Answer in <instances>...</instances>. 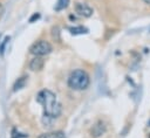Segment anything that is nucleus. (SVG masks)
<instances>
[{
  "label": "nucleus",
  "instance_id": "nucleus-1",
  "mask_svg": "<svg viewBox=\"0 0 150 138\" xmlns=\"http://www.w3.org/2000/svg\"><path fill=\"white\" fill-rule=\"evenodd\" d=\"M36 101L43 106L45 116L49 118H57L61 115L62 105L60 104V102L56 98V95L53 91L48 89L41 90L36 96Z\"/></svg>",
  "mask_w": 150,
  "mask_h": 138
},
{
  "label": "nucleus",
  "instance_id": "nucleus-2",
  "mask_svg": "<svg viewBox=\"0 0 150 138\" xmlns=\"http://www.w3.org/2000/svg\"><path fill=\"white\" fill-rule=\"evenodd\" d=\"M89 82V75L82 69H76L71 71L68 78V85L73 90H84L88 88Z\"/></svg>",
  "mask_w": 150,
  "mask_h": 138
},
{
  "label": "nucleus",
  "instance_id": "nucleus-3",
  "mask_svg": "<svg viewBox=\"0 0 150 138\" xmlns=\"http://www.w3.org/2000/svg\"><path fill=\"white\" fill-rule=\"evenodd\" d=\"M52 50H53L52 44L46 40H39L34 42L29 48V53L35 56H45L49 54Z\"/></svg>",
  "mask_w": 150,
  "mask_h": 138
},
{
  "label": "nucleus",
  "instance_id": "nucleus-4",
  "mask_svg": "<svg viewBox=\"0 0 150 138\" xmlns=\"http://www.w3.org/2000/svg\"><path fill=\"white\" fill-rule=\"evenodd\" d=\"M75 12H76L80 16L89 18V16H91V14H93V8L89 7V6L86 5V4L77 2V4L75 5Z\"/></svg>",
  "mask_w": 150,
  "mask_h": 138
},
{
  "label": "nucleus",
  "instance_id": "nucleus-5",
  "mask_svg": "<svg viewBox=\"0 0 150 138\" xmlns=\"http://www.w3.org/2000/svg\"><path fill=\"white\" fill-rule=\"evenodd\" d=\"M43 64H45L43 58L41 56H35L29 62V69L33 70V71H39V70H41L43 68Z\"/></svg>",
  "mask_w": 150,
  "mask_h": 138
},
{
  "label": "nucleus",
  "instance_id": "nucleus-6",
  "mask_svg": "<svg viewBox=\"0 0 150 138\" xmlns=\"http://www.w3.org/2000/svg\"><path fill=\"white\" fill-rule=\"evenodd\" d=\"M104 132H105V125L102 120H98L91 129V136H94V137H100Z\"/></svg>",
  "mask_w": 150,
  "mask_h": 138
},
{
  "label": "nucleus",
  "instance_id": "nucleus-7",
  "mask_svg": "<svg viewBox=\"0 0 150 138\" xmlns=\"http://www.w3.org/2000/svg\"><path fill=\"white\" fill-rule=\"evenodd\" d=\"M39 138H66V134L62 131H52L40 134Z\"/></svg>",
  "mask_w": 150,
  "mask_h": 138
},
{
  "label": "nucleus",
  "instance_id": "nucleus-8",
  "mask_svg": "<svg viewBox=\"0 0 150 138\" xmlns=\"http://www.w3.org/2000/svg\"><path fill=\"white\" fill-rule=\"evenodd\" d=\"M26 78H27L26 76L18 78V81H16V82L14 83V85H13V91H16V90L23 88V85H25V83H26Z\"/></svg>",
  "mask_w": 150,
  "mask_h": 138
},
{
  "label": "nucleus",
  "instance_id": "nucleus-9",
  "mask_svg": "<svg viewBox=\"0 0 150 138\" xmlns=\"http://www.w3.org/2000/svg\"><path fill=\"white\" fill-rule=\"evenodd\" d=\"M69 1H70V0H57V2H56V5H55V11L59 12V11H62V9L67 8Z\"/></svg>",
  "mask_w": 150,
  "mask_h": 138
},
{
  "label": "nucleus",
  "instance_id": "nucleus-10",
  "mask_svg": "<svg viewBox=\"0 0 150 138\" xmlns=\"http://www.w3.org/2000/svg\"><path fill=\"white\" fill-rule=\"evenodd\" d=\"M69 30L74 35H76V34H83V33H87L88 32V29L84 28V27H82V26H80V27H70Z\"/></svg>",
  "mask_w": 150,
  "mask_h": 138
},
{
  "label": "nucleus",
  "instance_id": "nucleus-11",
  "mask_svg": "<svg viewBox=\"0 0 150 138\" xmlns=\"http://www.w3.org/2000/svg\"><path fill=\"white\" fill-rule=\"evenodd\" d=\"M8 41H9V36H6L5 40H4V42H2V44H1V47H0V54H1V55H4L5 47H6V44L8 43Z\"/></svg>",
  "mask_w": 150,
  "mask_h": 138
},
{
  "label": "nucleus",
  "instance_id": "nucleus-12",
  "mask_svg": "<svg viewBox=\"0 0 150 138\" xmlns=\"http://www.w3.org/2000/svg\"><path fill=\"white\" fill-rule=\"evenodd\" d=\"M39 18H40V14H36V13H35V14H34V15H33V16L29 19V22H33L34 20H38Z\"/></svg>",
  "mask_w": 150,
  "mask_h": 138
},
{
  "label": "nucleus",
  "instance_id": "nucleus-13",
  "mask_svg": "<svg viewBox=\"0 0 150 138\" xmlns=\"http://www.w3.org/2000/svg\"><path fill=\"white\" fill-rule=\"evenodd\" d=\"M2 13H4V6H2L1 4H0V15H1Z\"/></svg>",
  "mask_w": 150,
  "mask_h": 138
},
{
  "label": "nucleus",
  "instance_id": "nucleus-14",
  "mask_svg": "<svg viewBox=\"0 0 150 138\" xmlns=\"http://www.w3.org/2000/svg\"><path fill=\"white\" fill-rule=\"evenodd\" d=\"M144 1H145L146 4H150V0H144Z\"/></svg>",
  "mask_w": 150,
  "mask_h": 138
},
{
  "label": "nucleus",
  "instance_id": "nucleus-15",
  "mask_svg": "<svg viewBox=\"0 0 150 138\" xmlns=\"http://www.w3.org/2000/svg\"><path fill=\"white\" fill-rule=\"evenodd\" d=\"M149 138H150V134H149Z\"/></svg>",
  "mask_w": 150,
  "mask_h": 138
}]
</instances>
